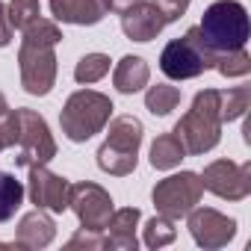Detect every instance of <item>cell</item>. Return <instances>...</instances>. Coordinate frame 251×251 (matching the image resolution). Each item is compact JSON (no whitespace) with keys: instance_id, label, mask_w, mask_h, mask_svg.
<instances>
[{"instance_id":"cell-5","label":"cell","mask_w":251,"mask_h":251,"mask_svg":"<svg viewBox=\"0 0 251 251\" xmlns=\"http://www.w3.org/2000/svg\"><path fill=\"white\" fill-rule=\"evenodd\" d=\"M198 33L204 39V45L213 53H225V50H239L248 42V12L236 0H216L207 6Z\"/></svg>"},{"instance_id":"cell-21","label":"cell","mask_w":251,"mask_h":251,"mask_svg":"<svg viewBox=\"0 0 251 251\" xmlns=\"http://www.w3.org/2000/svg\"><path fill=\"white\" fill-rule=\"evenodd\" d=\"M177 103H180V89L169 86V83H157L145 95V106L154 115H169L172 109H177Z\"/></svg>"},{"instance_id":"cell-25","label":"cell","mask_w":251,"mask_h":251,"mask_svg":"<svg viewBox=\"0 0 251 251\" xmlns=\"http://www.w3.org/2000/svg\"><path fill=\"white\" fill-rule=\"evenodd\" d=\"M39 15H42V3H39V0H12V3L6 6V18H9L12 30H24Z\"/></svg>"},{"instance_id":"cell-1","label":"cell","mask_w":251,"mask_h":251,"mask_svg":"<svg viewBox=\"0 0 251 251\" xmlns=\"http://www.w3.org/2000/svg\"><path fill=\"white\" fill-rule=\"evenodd\" d=\"M21 33H24L21 50H18L21 86H24V92L45 98L56 83V53H53V48L62 42V30L53 21L39 15Z\"/></svg>"},{"instance_id":"cell-31","label":"cell","mask_w":251,"mask_h":251,"mask_svg":"<svg viewBox=\"0 0 251 251\" xmlns=\"http://www.w3.org/2000/svg\"><path fill=\"white\" fill-rule=\"evenodd\" d=\"M6 151V130H3V124H0V154Z\"/></svg>"},{"instance_id":"cell-13","label":"cell","mask_w":251,"mask_h":251,"mask_svg":"<svg viewBox=\"0 0 251 251\" xmlns=\"http://www.w3.org/2000/svg\"><path fill=\"white\" fill-rule=\"evenodd\" d=\"M166 24L169 21L163 18V12L154 0H139V3H133L130 9L121 12V30L130 42H151L163 33Z\"/></svg>"},{"instance_id":"cell-6","label":"cell","mask_w":251,"mask_h":251,"mask_svg":"<svg viewBox=\"0 0 251 251\" xmlns=\"http://www.w3.org/2000/svg\"><path fill=\"white\" fill-rule=\"evenodd\" d=\"M112 100L100 92L92 89H80L74 92L62 112H59V124H62V133L71 142H89L95 133H100L106 127V121L112 118Z\"/></svg>"},{"instance_id":"cell-2","label":"cell","mask_w":251,"mask_h":251,"mask_svg":"<svg viewBox=\"0 0 251 251\" xmlns=\"http://www.w3.org/2000/svg\"><path fill=\"white\" fill-rule=\"evenodd\" d=\"M3 130H6V148L15 154V166H48L56 157V142L50 136L48 121L33 109H15L3 115Z\"/></svg>"},{"instance_id":"cell-18","label":"cell","mask_w":251,"mask_h":251,"mask_svg":"<svg viewBox=\"0 0 251 251\" xmlns=\"http://www.w3.org/2000/svg\"><path fill=\"white\" fill-rule=\"evenodd\" d=\"M183 157H186V148H183V142L175 133H163L151 145V166L160 169V172H169V169L180 166Z\"/></svg>"},{"instance_id":"cell-10","label":"cell","mask_w":251,"mask_h":251,"mask_svg":"<svg viewBox=\"0 0 251 251\" xmlns=\"http://www.w3.org/2000/svg\"><path fill=\"white\" fill-rule=\"evenodd\" d=\"M68 207L80 219V227H89V230H106V222L112 216V198H109V192L100 189L98 183H89V180L71 186Z\"/></svg>"},{"instance_id":"cell-26","label":"cell","mask_w":251,"mask_h":251,"mask_svg":"<svg viewBox=\"0 0 251 251\" xmlns=\"http://www.w3.org/2000/svg\"><path fill=\"white\" fill-rule=\"evenodd\" d=\"M68 248H106V236H103V230L80 227V230L68 239Z\"/></svg>"},{"instance_id":"cell-9","label":"cell","mask_w":251,"mask_h":251,"mask_svg":"<svg viewBox=\"0 0 251 251\" xmlns=\"http://www.w3.org/2000/svg\"><path fill=\"white\" fill-rule=\"evenodd\" d=\"M201 186L225 201H242L251 192V163H233V160H216L204 169Z\"/></svg>"},{"instance_id":"cell-16","label":"cell","mask_w":251,"mask_h":251,"mask_svg":"<svg viewBox=\"0 0 251 251\" xmlns=\"http://www.w3.org/2000/svg\"><path fill=\"white\" fill-rule=\"evenodd\" d=\"M139 210L136 207H124V210H112L109 222H106V248H121V251H136L139 239H136V225H139Z\"/></svg>"},{"instance_id":"cell-8","label":"cell","mask_w":251,"mask_h":251,"mask_svg":"<svg viewBox=\"0 0 251 251\" xmlns=\"http://www.w3.org/2000/svg\"><path fill=\"white\" fill-rule=\"evenodd\" d=\"M204 195V186H201V177L195 172H180V175H172L166 180H160L151 192L154 198V207L160 216H169V219H183Z\"/></svg>"},{"instance_id":"cell-23","label":"cell","mask_w":251,"mask_h":251,"mask_svg":"<svg viewBox=\"0 0 251 251\" xmlns=\"http://www.w3.org/2000/svg\"><path fill=\"white\" fill-rule=\"evenodd\" d=\"M213 68H216L222 77H245V74L251 71V56L245 53V48H239V50H225V53H216Z\"/></svg>"},{"instance_id":"cell-14","label":"cell","mask_w":251,"mask_h":251,"mask_svg":"<svg viewBox=\"0 0 251 251\" xmlns=\"http://www.w3.org/2000/svg\"><path fill=\"white\" fill-rule=\"evenodd\" d=\"M53 236H56V225H53V219L45 213V210H33V213H27L21 222H18V236H15V245L18 248H30V251H36V248H48L50 242H53Z\"/></svg>"},{"instance_id":"cell-4","label":"cell","mask_w":251,"mask_h":251,"mask_svg":"<svg viewBox=\"0 0 251 251\" xmlns=\"http://www.w3.org/2000/svg\"><path fill=\"white\" fill-rule=\"evenodd\" d=\"M109 124L106 139L98 148V169L112 177H127L136 169L139 145H142V121L133 115H118Z\"/></svg>"},{"instance_id":"cell-27","label":"cell","mask_w":251,"mask_h":251,"mask_svg":"<svg viewBox=\"0 0 251 251\" xmlns=\"http://www.w3.org/2000/svg\"><path fill=\"white\" fill-rule=\"evenodd\" d=\"M154 3L160 6V12H163V18H166V21H177V18L189 9L192 0H154Z\"/></svg>"},{"instance_id":"cell-15","label":"cell","mask_w":251,"mask_h":251,"mask_svg":"<svg viewBox=\"0 0 251 251\" xmlns=\"http://www.w3.org/2000/svg\"><path fill=\"white\" fill-rule=\"evenodd\" d=\"M50 15L62 24L92 27L106 15L103 0H50Z\"/></svg>"},{"instance_id":"cell-20","label":"cell","mask_w":251,"mask_h":251,"mask_svg":"<svg viewBox=\"0 0 251 251\" xmlns=\"http://www.w3.org/2000/svg\"><path fill=\"white\" fill-rule=\"evenodd\" d=\"M248 106H251V89L248 86H236V89L219 92V115H222V124L242 118L248 112Z\"/></svg>"},{"instance_id":"cell-3","label":"cell","mask_w":251,"mask_h":251,"mask_svg":"<svg viewBox=\"0 0 251 251\" xmlns=\"http://www.w3.org/2000/svg\"><path fill=\"white\" fill-rule=\"evenodd\" d=\"M186 154L198 157V154H207L219 145V136H222V115H219V89H204L195 95L192 106L186 109V115L175 124L172 130Z\"/></svg>"},{"instance_id":"cell-24","label":"cell","mask_w":251,"mask_h":251,"mask_svg":"<svg viewBox=\"0 0 251 251\" xmlns=\"http://www.w3.org/2000/svg\"><path fill=\"white\" fill-rule=\"evenodd\" d=\"M175 236H177V227H175V219H169V216H154L145 225V245L148 248H163V245L175 242Z\"/></svg>"},{"instance_id":"cell-28","label":"cell","mask_w":251,"mask_h":251,"mask_svg":"<svg viewBox=\"0 0 251 251\" xmlns=\"http://www.w3.org/2000/svg\"><path fill=\"white\" fill-rule=\"evenodd\" d=\"M12 39V27H9V18H6V3H0V48H6Z\"/></svg>"},{"instance_id":"cell-22","label":"cell","mask_w":251,"mask_h":251,"mask_svg":"<svg viewBox=\"0 0 251 251\" xmlns=\"http://www.w3.org/2000/svg\"><path fill=\"white\" fill-rule=\"evenodd\" d=\"M106 74H109V56L106 53H86L74 68V80L80 86H92V83L103 80Z\"/></svg>"},{"instance_id":"cell-17","label":"cell","mask_w":251,"mask_h":251,"mask_svg":"<svg viewBox=\"0 0 251 251\" xmlns=\"http://www.w3.org/2000/svg\"><path fill=\"white\" fill-rule=\"evenodd\" d=\"M148 77H151V71H148V62L142 56H124L112 71V86L121 95H133V92L148 86Z\"/></svg>"},{"instance_id":"cell-11","label":"cell","mask_w":251,"mask_h":251,"mask_svg":"<svg viewBox=\"0 0 251 251\" xmlns=\"http://www.w3.org/2000/svg\"><path fill=\"white\" fill-rule=\"evenodd\" d=\"M186 219H189V233L201 248H222L236 236V222L213 207H192Z\"/></svg>"},{"instance_id":"cell-7","label":"cell","mask_w":251,"mask_h":251,"mask_svg":"<svg viewBox=\"0 0 251 251\" xmlns=\"http://www.w3.org/2000/svg\"><path fill=\"white\" fill-rule=\"evenodd\" d=\"M216 53L204 45L198 27H192L183 39H175L163 48L160 53V71L169 80H192L198 74H204L207 68H213Z\"/></svg>"},{"instance_id":"cell-30","label":"cell","mask_w":251,"mask_h":251,"mask_svg":"<svg viewBox=\"0 0 251 251\" xmlns=\"http://www.w3.org/2000/svg\"><path fill=\"white\" fill-rule=\"evenodd\" d=\"M9 112V103H6V98H3V92H0V118H3Z\"/></svg>"},{"instance_id":"cell-29","label":"cell","mask_w":251,"mask_h":251,"mask_svg":"<svg viewBox=\"0 0 251 251\" xmlns=\"http://www.w3.org/2000/svg\"><path fill=\"white\" fill-rule=\"evenodd\" d=\"M106 3V12H115V15H121L124 9H130L133 3H139V0H103Z\"/></svg>"},{"instance_id":"cell-19","label":"cell","mask_w":251,"mask_h":251,"mask_svg":"<svg viewBox=\"0 0 251 251\" xmlns=\"http://www.w3.org/2000/svg\"><path fill=\"white\" fill-rule=\"evenodd\" d=\"M24 195H27V189H24V183H21L15 175L0 172V225L9 222V219L21 210Z\"/></svg>"},{"instance_id":"cell-12","label":"cell","mask_w":251,"mask_h":251,"mask_svg":"<svg viewBox=\"0 0 251 251\" xmlns=\"http://www.w3.org/2000/svg\"><path fill=\"white\" fill-rule=\"evenodd\" d=\"M30 201L39 210H50V213H65L68 210V195H71V183L53 172H48L45 166H30Z\"/></svg>"}]
</instances>
